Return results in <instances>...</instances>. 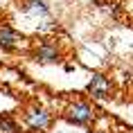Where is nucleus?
<instances>
[{
    "label": "nucleus",
    "mask_w": 133,
    "mask_h": 133,
    "mask_svg": "<svg viewBox=\"0 0 133 133\" xmlns=\"http://www.w3.org/2000/svg\"><path fill=\"white\" fill-rule=\"evenodd\" d=\"M23 122H25V126H27L29 131L43 133V131H48L50 126H52L54 115H52L50 108H45V106H41V104H34V106H29V108H25Z\"/></svg>",
    "instance_id": "f257e3e1"
},
{
    "label": "nucleus",
    "mask_w": 133,
    "mask_h": 133,
    "mask_svg": "<svg viewBox=\"0 0 133 133\" xmlns=\"http://www.w3.org/2000/svg\"><path fill=\"white\" fill-rule=\"evenodd\" d=\"M63 119L72 126H88L95 119V108L86 99H77L63 111Z\"/></svg>",
    "instance_id": "f03ea898"
},
{
    "label": "nucleus",
    "mask_w": 133,
    "mask_h": 133,
    "mask_svg": "<svg viewBox=\"0 0 133 133\" xmlns=\"http://www.w3.org/2000/svg\"><path fill=\"white\" fill-rule=\"evenodd\" d=\"M32 59L36 63H41V65H50V63H59L63 59V52L61 48L52 41H43L38 43L34 50H32Z\"/></svg>",
    "instance_id": "7ed1b4c3"
},
{
    "label": "nucleus",
    "mask_w": 133,
    "mask_h": 133,
    "mask_svg": "<svg viewBox=\"0 0 133 133\" xmlns=\"http://www.w3.org/2000/svg\"><path fill=\"white\" fill-rule=\"evenodd\" d=\"M88 95H92V99H108L113 95V81L102 72H92L88 79Z\"/></svg>",
    "instance_id": "20e7f679"
},
{
    "label": "nucleus",
    "mask_w": 133,
    "mask_h": 133,
    "mask_svg": "<svg viewBox=\"0 0 133 133\" xmlns=\"http://www.w3.org/2000/svg\"><path fill=\"white\" fill-rule=\"evenodd\" d=\"M21 41H23V34L18 29H14L11 25H7V23L0 25V50H2V52L16 50L21 45Z\"/></svg>",
    "instance_id": "39448f33"
},
{
    "label": "nucleus",
    "mask_w": 133,
    "mask_h": 133,
    "mask_svg": "<svg viewBox=\"0 0 133 133\" xmlns=\"http://www.w3.org/2000/svg\"><path fill=\"white\" fill-rule=\"evenodd\" d=\"M21 11L29 16H38V18H48L50 16V5L45 0H23Z\"/></svg>",
    "instance_id": "423d86ee"
},
{
    "label": "nucleus",
    "mask_w": 133,
    "mask_h": 133,
    "mask_svg": "<svg viewBox=\"0 0 133 133\" xmlns=\"http://www.w3.org/2000/svg\"><path fill=\"white\" fill-rule=\"evenodd\" d=\"M0 133H21V124L11 115H0Z\"/></svg>",
    "instance_id": "0eeeda50"
},
{
    "label": "nucleus",
    "mask_w": 133,
    "mask_h": 133,
    "mask_svg": "<svg viewBox=\"0 0 133 133\" xmlns=\"http://www.w3.org/2000/svg\"><path fill=\"white\" fill-rule=\"evenodd\" d=\"M90 133H106V131H90Z\"/></svg>",
    "instance_id": "6e6552de"
}]
</instances>
